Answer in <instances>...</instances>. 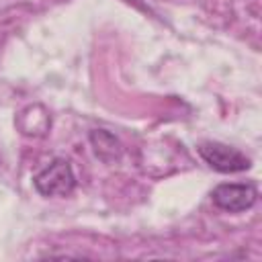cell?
<instances>
[{
  "label": "cell",
  "mask_w": 262,
  "mask_h": 262,
  "mask_svg": "<svg viewBox=\"0 0 262 262\" xmlns=\"http://www.w3.org/2000/svg\"><path fill=\"white\" fill-rule=\"evenodd\" d=\"M33 184L43 196H66L76 186V176L68 160L57 158L49 166H45L35 178Z\"/></svg>",
  "instance_id": "6da1fadb"
},
{
  "label": "cell",
  "mask_w": 262,
  "mask_h": 262,
  "mask_svg": "<svg viewBox=\"0 0 262 262\" xmlns=\"http://www.w3.org/2000/svg\"><path fill=\"white\" fill-rule=\"evenodd\" d=\"M196 149H199V156L217 172L231 174V172H244L250 168V158L231 145H225L219 141H203Z\"/></svg>",
  "instance_id": "7a4b0ae2"
},
{
  "label": "cell",
  "mask_w": 262,
  "mask_h": 262,
  "mask_svg": "<svg viewBox=\"0 0 262 262\" xmlns=\"http://www.w3.org/2000/svg\"><path fill=\"white\" fill-rule=\"evenodd\" d=\"M256 196L258 190L252 184H219L211 192L213 203L229 213H239L250 209L256 203Z\"/></svg>",
  "instance_id": "3957f363"
},
{
  "label": "cell",
  "mask_w": 262,
  "mask_h": 262,
  "mask_svg": "<svg viewBox=\"0 0 262 262\" xmlns=\"http://www.w3.org/2000/svg\"><path fill=\"white\" fill-rule=\"evenodd\" d=\"M90 141H92L94 151H96V156L100 160L113 162V160H119L121 158V143L108 131H92L90 133Z\"/></svg>",
  "instance_id": "277c9868"
}]
</instances>
